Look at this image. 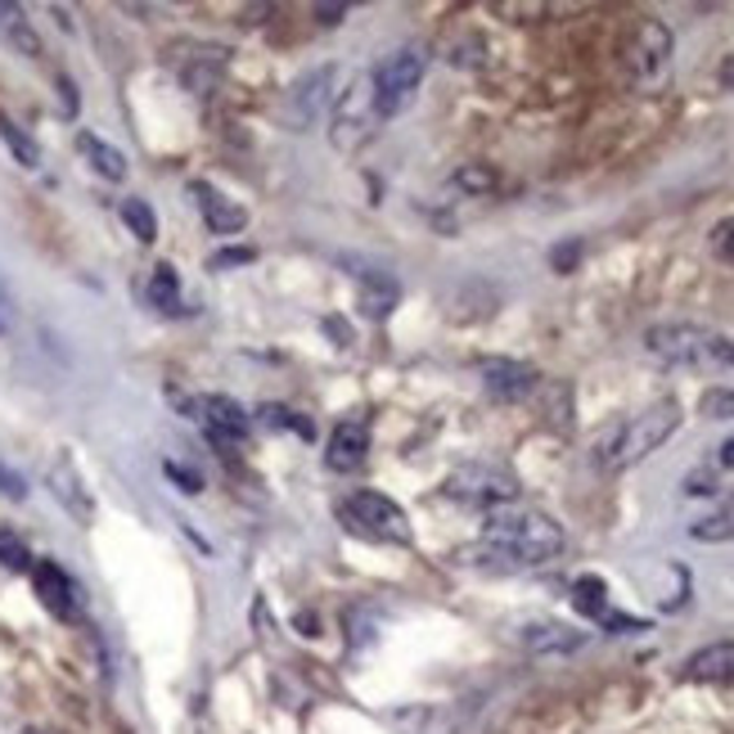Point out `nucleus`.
Returning <instances> with one entry per match:
<instances>
[{
  "label": "nucleus",
  "mask_w": 734,
  "mask_h": 734,
  "mask_svg": "<svg viewBox=\"0 0 734 734\" xmlns=\"http://www.w3.org/2000/svg\"><path fill=\"white\" fill-rule=\"evenodd\" d=\"M581 645H585V635L572 631V626H563V622H536V626L523 631V649H527V654H541V658H550V654H572V649H581Z\"/></svg>",
  "instance_id": "nucleus-18"
},
{
  "label": "nucleus",
  "mask_w": 734,
  "mask_h": 734,
  "mask_svg": "<svg viewBox=\"0 0 734 734\" xmlns=\"http://www.w3.org/2000/svg\"><path fill=\"white\" fill-rule=\"evenodd\" d=\"M32 585H36V600L45 604V613H55V617L77 613V585L59 563H51V559L32 563Z\"/></svg>",
  "instance_id": "nucleus-15"
},
{
  "label": "nucleus",
  "mask_w": 734,
  "mask_h": 734,
  "mask_svg": "<svg viewBox=\"0 0 734 734\" xmlns=\"http://www.w3.org/2000/svg\"><path fill=\"white\" fill-rule=\"evenodd\" d=\"M716 492H721V482H716L712 469H699V473L684 478V496H716Z\"/></svg>",
  "instance_id": "nucleus-33"
},
{
  "label": "nucleus",
  "mask_w": 734,
  "mask_h": 734,
  "mask_svg": "<svg viewBox=\"0 0 734 734\" xmlns=\"http://www.w3.org/2000/svg\"><path fill=\"white\" fill-rule=\"evenodd\" d=\"M189 194L199 199L204 221H208V230H212V234H239L243 226H249V208H243L239 199H226V194H221L217 185L194 180V185H189Z\"/></svg>",
  "instance_id": "nucleus-14"
},
{
  "label": "nucleus",
  "mask_w": 734,
  "mask_h": 734,
  "mask_svg": "<svg viewBox=\"0 0 734 734\" xmlns=\"http://www.w3.org/2000/svg\"><path fill=\"white\" fill-rule=\"evenodd\" d=\"M23 734H41V730H23Z\"/></svg>",
  "instance_id": "nucleus-42"
},
{
  "label": "nucleus",
  "mask_w": 734,
  "mask_h": 734,
  "mask_svg": "<svg viewBox=\"0 0 734 734\" xmlns=\"http://www.w3.org/2000/svg\"><path fill=\"white\" fill-rule=\"evenodd\" d=\"M342 266H352L357 284H361V311L370 320H387V316H393V307L402 298V284L393 275H387L383 266H365L361 258H342Z\"/></svg>",
  "instance_id": "nucleus-12"
},
{
  "label": "nucleus",
  "mask_w": 734,
  "mask_h": 734,
  "mask_svg": "<svg viewBox=\"0 0 734 734\" xmlns=\"http://www.w3.org/2000/svg\"><path fill=\"white\" fill-rule=\"evenodd\" d=\"M0 496H10V501H23V496H28V482H23L14 469H6V464H0Z\"/></svg>",
  "instance_id": "nucleus-37"
},
{
  "label": "nucleus",
  "mask_w": 734,
  "mask_h": 734,
  "mask_svg": "<svg viewBox=\"0 0 734 734\" xmlns=\"http://www.w3.org/2000/svg\"><path fill=\"white\" fill-rule=\"evenodd\" d=\"M671 51H676V41H671V28L662 19H640L626 41V77L635 81V90H658L671 73Z\"/></svg>",
  "instance_id": "nucleus-6"
},
{
  "label": "nucleus",
  "mask_w": 734,
  "mask_h": 734,
  "mask_svg": "<svg viewBox=\"0 0 734 734\" xmlns=\"http://www.w3.org/2000/svg\"><path fill=\"white\" fill-rule=\"evenodd\" d=\"M721 86H725V90H734V55L721 64Z\"/></svg>",
  "instance_id": "nucleus-41"
},
{
  "label": "nucleus",
  "mask_w": 734,
  "mask_h": 734,
  "mask_svg": "<svg viewBox=\"0 0 734 734\" xmlns=\"http://www.w3.org/2000/svg\"><path fill=\"white\" fill-rule=\"evenodd\" d=\"M150 303H154L158 311H167V316H180V311H185L176 266H167V262H158V266H154V280H150Z\"/></svg>",
  "instance_id": "nucleus-22"
},
{
  "label": "nucleus",
  "mask_w": 734,
  "mask_h": 734,
  "mask_svg": "<svg viewBox=\"0 0 734 734\" xmlns=\"http://www.w3.org/2000/svg\"><path fill=\"white\" fill-rule=\"evenodd\" d=\"M258 415H262V424H266V428H293L298 437H307V442L316 437V424H311L307 415H298V410H288V406H262Z\"/></svg>",
  "instance_id": "nucleus-25"
},
{
  "label": "nucleus",
  "mask_w": 734,
  "mask_h": 734,
  "mask_svg": "<svg viewBox=\"0 0 734 734\" xmlns=\"http://www.w3.org/2000/svg\"><path fill=\"white\" fill-rule=\"evenodd\" d=\"M684 680H708V684L734 680V640H716V645L694 649L684 658Z\"/></svg>",
  "instance_id": "nucleus-16"
},
{
  "label": "nucleus",
  "mask_w": 734,
  "mask_h": 734,
  "mask_svg": "<svg viewBox=\"0 0 734 734\" xmlns=\"http://www.w3.org/2000/svg\"><path fill=\"white\" fill-rule=\"evenodd\" d=\"M600 626H604V631H613V635H635V631H649V622H645V617H626V613H613V609L600 617Z\"/></svg>",
  "instance_id": "nucleus-32"
},
{
  "label": "nucleus",
  "mask_w": 734,
  "mask_h": 734,
  "mask_svg": "<svg viewBox=\"0 0 734 734\" xmlns=\"http://www.w3.org/2000/svg\"><path fill=\"white\" fill-rule=\"evenodd\" d=\"M708 243H712V253H716L721 262H734V217H721V221L712 226Z\"/></svg>",
  "instance_id": "nucleus-30"
},
{
  "label": "nucleus",
  "mask_w": 734,
  "mask_h": 734,
  "mask_svg": "<svg viewBox=\"0 0 734 734\" xmlns=\"http://www.w3.org/2000/svg\"><path fill=\"white\" fill-rule=\"evenodd\" d=\"M51 492H55V501H59L77 523H90V518H95V501H90V492H86L81 473H77L68 460H59V464L51 469Z\"/></svg>",
  "instance_id": "nucleus-17"
},
{
  "label": "nucleus",
  "mask_w": 734,
  "mask_h": 734,
  "mask_svg": "<svg viewBox=\"0 0 734 734\" xmlns=\"http://www.w3.org/2000/svg\"><path fill=\"white\" fill-rule=\"evenodd\" d=\"M482 387L492 402H527L536 387H541V374H536L527 361H510V357H492L482 361Z\"/></svg>",
  "instance_id": "nucleus-10"
},
{
  "label": "nucleus",
  "mask_w": 734,
  "mask_h": 734,
  "mask_svg": "<svg viewBox=\"0 0 734 734\" xmlns=\"http://www.w3.org/2000/svg\"><path fill=\"white\" fill-rule=\"evenodd\" d=\"M365 451H370V419H365V415H348V419H342V424L329 432L325 464H329L333 473H352V469H361Z\"/></svg>",
  "instance_id": "nucleus-13"
},
{
  "label": "nucleus",
  "mask_w": 734,
  "mask_h": 734,
  "mask_svg": "<svg viewBox=\"0 0 734 734\" xmlns=\"http://www.w3.org/2000/svg\"><path fill=\"white\" fill-rule=\"evenodd\" d=\"M6 329H10V293L0 288V333H6Z\"/></svg>",
  "instance_id": "nucleus-40"
},
{
  "label": "nucleus",
  "mask_w": 734,
  "mask_h": 734,
  "mask_svg": "<svg viewBox=\"0 0 734 734\" xmlns=\"http://www.w3.org/2000/svg\"><path fill=\"white\" fill-rule=\"evenodd\" d=\"M577 262H581V243H577V239H568V243H559V249L550 253V266H555L559 275H568V271H572Z\"/></svg>",
  "instance_id": "nucleus-34"
},
{
  "label": "nucleus",
  "mask_w": 734,
  "mask_h": 734,
  "mask_svg": "<svg viewBox=\"0 0 734 734\" xmlns=\"http://www.w3.org/2000/svg\"><path fill=\"white\" fill-rule=\"evenodd\" d=\"M163 473H167V478L180 486L185 496H199V492H204V478L194 473V469H185V464H176V460H163Z\"/></svg>",
  "instance_id": "nucleus-31"
},
{
  "label": "nucleus",
  "mask_w": 734,
  "mask_h": 734,
  "mask_svg": "<svg viewBox=\"0 0 734 734\" xmlns=\"http://www.w3.org/2000/svg\"><path fill=\"white\" fill-rule=\"evenodd\" d=\"M708 361H712V365H734V338L712 333V342H708Z\"/></svg>",
  "instance_id": "nucleus-36"
},
{
  "label": "nucleus",
  "mask_w": 734,
  "mask_h": 734,
  "mask_svg": "<svg viewBox=\"0 0 734 734\" xmlns=\"http://www.w3.org/2000/svg\"><path fill=\"white\" fill-rule=\"evenodd\" d=\"M122 221H127V230L140 243H154L158 239V217H154V208L144 204V199H122Z\"/></svg>",
  "instance_id": "nucleus-24"
},
{
  "label": "nucleus",
  "mask_w": 734,
  "mask_h": 734,
  "mask_svg": "<svg viewBox=\"0 0 734 734\" xmlns=\"http://www.w3.org/2000/svg\"><path fill=\"white\" fill-rule=\"evenodd\" d=\"M194 410H199V419H204V428H208V437L217 447H239L243 437H249V428H253L249 410H243L234 397H221V393L204 397Z\"/></svg>",
  "instance_id": "nucleus-11"
},
{
  "label": "nucleus",
  "mask_w": 734,
  "mask_h": 734,
  "mask_svg": "<svg viewBox=\"0 0 734 734\" xmlns=\"http://www.w3.org/2000/svg\"><path fill=\"white\" fill-rule=\"evenodd\" d=\"M482 541L496 546V550H505V555L514 559V568L523 572V568H541V563L559 559L563 546H568V536H563V527H559L550 514H541V510H514V505H505V510L486 514Z\"/></svg>",
  "instance_id": "nucleus-1"
},
{
  "label": "nucleus",
  "mask_w": 734,
  "mask_h": 734,
  "mask_svg": "<svg viewBox=\"0 0 734 734\" xmlns=\"http://www.w3.org/2000/svg\"><path fill=\"white\" fill-rule=\"evenodd\" d=\"M342 14H348V6H316V19H320L325 28H333V23H342Z\"/></svg>",
  "instance_id": "nucleus-38"
},
{
  "label": "nucleus",
  "mask_w": 734,
  "mask_h": 734,
  "mask_svg": "<svg viewBox=\"0 0 734 734\" xmlns=\"http://www.w3.org/2000/svg\"><path fill=\"white\" fill-rule=\"evenodd\" d=\"M258 258V249H221L212 258V271H230V266H249Z\"/></svg>",
  "instance_id": "nucleus-35"
},
{
  "label": "nucleus",
  "mask_w": 734,
  "mask_h": 734,
  "mask_svg": "<svg viewBox=\"0 0 734 734\" xmlns=\"http://www.w3.org/2000/svg\"><path fill=\"white\" fill-rule=\"evenodd\" d=\"M0 140L10 144V154H14L23 167H41V150H36V140H32V135H23L14 122H0Z\"/></svg>",
  "instance_id": "nucleus-26"
},
{
  "label": "nucleus",
  "mask_w": 734,
  "mask_h": 734,
  "mask_svg": "<svg viewBox=\"0 0 734 734\" xmlns=\"http://www.w3.org/2000/svg\"><path fill=\"white\" fill-rule=\"evenodd\" d=\"M680 428V406L667 397V402H654L649 410L640 415H626L617 424H609L600 437H595V464L604 473H622L631 464H640L645 456H654L667 437Z\"/></svg>",
  "instance_id": "nucleus-2"
},
{
  "label": "nucleus",
  "mask_w": 734,
  "mask_h": 734,
  "mask_svg": "<svg viewBox=\"0 0 734 734\" xmlns=\"http://www.w3.org/2000/svg\"><path fill=\"white\" fill-rule=\"evenodd\" d=\"M379 109H374V86L370 77H352L338 90V100L329 109V144L338 154H361L379 131Z\"/></svg>",
  "instance_id": "nucleus-3"
},
{
  "label": "nucleus",
  "mask_w": 734,
  "mask_h": 734,
  "mask_svg": "<svg viewBox=\"0 0 734 734\" xmlns=\"http://www.w3.org/2000/svg\"><path fill=\"white\" fill-rule=\"evenodd\" d=\"M690 536H694V541H708V546H716V541H734V501L721 505L716 514L690 523Z\"/></svg>",
  "instance_id": "nucleus-23"
},
{
  "label": "nucleus",
  "mask_w": 734,
  "mask_h": 734,
  "mask_svg": "<svg viewBox=\"0 0 734 734\" xmlns=\"http://www.w3.org/2000/svg\"><path fill=\"white\" fill-rule=\"evenodd\" d=\"M699 415L703 419H734V387H708L699 397Z\"/></svg>",
  "instance_id": "nucleus-28"
},
{
  "label": "nucleus",
  "mask_w": 734,
  "mask_h": 734,
  "mask_svg": "<svg viewBox=\"0 0 734 734\" xmlns=\"http://www.w3.org/2000/svg\"><path fill=\"white\" fill-rule=\"evenodd\" d=\"M708 342H712V333L699 325H654L645 333L649 357H658L662 365H703Z\"/></svg>",
  "instance_id": "nucleus-9"
},
{
  "label": "nucleus",
  "mask_w": 734,
  "mask_h": 734,
  "mask_svg": "<svg viewBox=\"0 0 734 734\" xmlns=\"http://www.w3.org/2000/svg\"><path fill=\"white\" fill-rule=\"evenodd\" d=\"M424 68H428V59H424V51H415V45H406V51H397V55H387L374 73H370V86H374V109H379V118H397L410 100H415V90H419V81H424Z\"/></svg>",
  "instance_id": "nucleus-7"
},
{
  "label": "nucleus",
  "mask_w": 734,
  "mask_h": 734,
  "mask_svg": "<svg viewBox=\"0 0 734 734\" xmlns=\"http://www.w3.org/2000/svg\"><path fill=\"white\" fill-rule=\"evenodd\" d=\"M0 563H6L10 572H32V555L14 532H0Z\"/></svg>",
  "instance_id": "nucleus-29"
},
{
  "label": "nucleus",
  "mask_w": 734,
  "mask_h": 734,
  "mask_svg": "<svg viewBox=\"0 0 734 734\" xmlns=\"http://www.w3.org/2000/svg\"><path fill=\"white\" fill-rule=\"evenodd\" d=\"M338 518L352 536H365V541H393L406 546L410 541V518L397 501H387L379 492H352L338 505Z\"/></svg>",
  "instance_id": "nucleus-5"
},
{
  "label": "nucleus",
  "mask_w": 734,
  "mask_h": 734,
  "mask_svg": "<svg viewBox=\"0 0 734 734\" xmlns=\"http://www.w3.org/2000/svg\"><path fill=\"white\" fill-rule=\"evenodd\" d=\"M716 469H734V437H725L721 451H716Z\"/></svg>",
  "instance_id": "nucleus-39"
},
{
  "label": "nucleus",
  "mask_w": 734,
  "mask_h": 734,
  "mask_svg": "<svg viewBox=\"0 0 734 734\" xmlns=\"http://www.w3.org/2000/svg\"><path fill=\"white\" fill-rule=\"evenodd\" d=\"M456 189H464V194H492L496 189V172L482 167V163H469V167L456 172Z\"/></svg>",
  "instance_id": "nucleus-27"
},
{
  "label": "nucleus",
  "mask_w": 734,
  "mask_h": 734,
  "mask_svg": "<svg viewBox=\"0 0 734 734\" xmlns=\"http://www.w3.org/2000/svg\"><path fill=\"white\" fill-rule=\"evenodd\" d=\"M338 81H342V68H333V64H320V68L303 73L284 90V105H280L284 127L288 131H307L320 113H329L333 100H338Z\"/></svg>",
  "instance_id": "nucleus-8"
},
{
  "label": "nucleus",
  "mask_w": 734,
  "mask_h": 734,
  "mask_svg": "<svg viewBox=\"0 0 734 734\" xmlns=\"http://www.w3.org/2000/svg\"><path fill=\"white\" fill-rule=\"evenodd\" d=\"M447 496L492 514V510H505V505H514V501L523 496V482H518V473L505 469V464H482V460H473V464L451 469Z\"/></svg>",
  "instance_id": "nucleus-4"
},
{
  "label": "nucleus",
  "mask_w": 734,
  "mask_h": 734,
  "mask_svg": "<svg viewBox=\"0 0 734 734\" xmlns=\"http://www.w3.org/2000/svg\"><path fill=\"white\" fill-rule=\"evenodd\" d=\"M77 150H81V158H86L95 172H100L105 180H122V176H127V154H122V150H113L109 140L81 131V135H77Z\"/></svg>",
  "instance_id": "nucleus-19"
},
{
  "label": "nucleus",
  "mask_w": 734,
  "mask_h": 734,
  "mask_svg": "<svg viewBox=\"0 0 734 734\" xmlns=\"http://www.w3.org/2000/svg\"><path fill=\"white\" fill-rule=\"evenodd\" d=\"M572 609L581 613V617H604L609 613V585H604V577H595V572H585V577H577L572 581Z\"/></svg>",
  "instance_id": "nucleus-21"
},
{
  "label": "nucleus",
  "mask_w": 734,
  "mask_h": 734,
  "mask_svg": "<svg viewBox=\"0 0 734 734\" xmlns=\"http://www.w3.org/2000/svg\"><path fill=\"white\" fill-rule=\"evenodd\" d=\"M0 36H6L14 51L28 55V59L41 55V36L32 32V23H28V14H23L19 6H0Z\"/></svg>",
  "instance_id": "nucleus-20"
}]
</instances>
